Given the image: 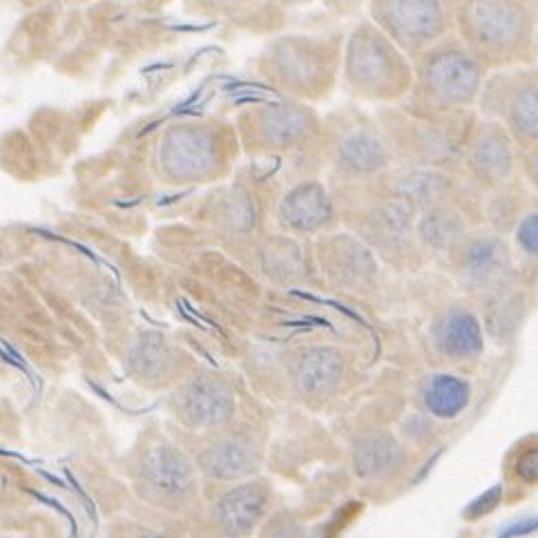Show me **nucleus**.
<instances>
[{"label":"nucleus","instance_id":"nucleus-1","mask_svg":"<svg viewBox=\"0 0 538 538\" xmlns=\"http://www.w3.org/2000/svg\"><path fill=\"white\" fill-rule=\"evenodd\" d=\"M139 494L148 503L163 509H181L197 496L195 467L184 451L168 443L152 445L139 460L137 467Z\"/></svg>","mask_w":538,"mask_h":538},{"label":"nucleus","instance_id":"nucleus-2","mask_svg":"<svg viewBox=\"0 0 538 538\" xmlns=\"http://www.w3.org/2000/svg\"><path fill=\"white\" fill-rule=\"evenodd\" d=\"M175 413L190 429H213L233 418L235 396L224 380L197 373L177 391Z\"/></svg>","mask_w":538,"mask_h":538},{"label":"nucleus","instance_id":"nucleus-3","mask_svg":"<svg viewBox=\"0 0 538 538\" xmlns=\"http://www.w3.org/2000/svg\"><path fill=\"white\" fill-rule=\"evenodd\" d=\"M268 492L259 483H242L219 498L215 514L222 530L230 538H244L262 523Z\"/></svg>","mask_w":538,"mask_h":538},{"label":"nucleus","instance_id":"nucleus-4","mask_svg":"<svg viewBox=\"0 0 538 538\" xmlns=\"http://www.w3.org/2000/svg\"><path fill=\"white\" fill-rule=\"evenodd\" d=\"M259 463H262V456H259V449L251 438L244 436H230L224 440H217V443L210 445L204 454L199 456V469L204 472V476L213 480H242L246 476H251L257 472Z\"/></svg>","mask_w":538,"mask_h":538},{"label":"nucleus","instance_id":"nucleus-5","mask_svg":"<svg viewBox=\"0 0 538 538\" xmlns=\"http://www.w3.org/2000/svg\"><path fill=\"white\" fill-rule=\"evenodd\" d=\"M344 373L342 355L331 347H311L297 353L293 382L304 396L320 398L338 387Z\"/></svg>","mask_w":538,"mask_h":538},{"label":"nucleus","instance_id":"nucleus-6","mask_svg":"<svg viewBox=\"0 0 538 538\" xmlns=\"http://www.w3.org/2000/svg\"><path fill=\"white\" fill-rule=\"evenodd\" d=\"M402 451L389 431L369 429L353 443V469L364 480L382 478L400 465Z\"/></svg>","mask_w":538,"mask_h":538},{"label":"nucleus","instance_id":"nucleus-7","mask_svg":"<svg viewBox=\"0 0 538 538\" xmlns=\"http://www.w3.org/2000/svg\"><path fill=\"white\" fill-rule=\"evenodd\" d=\"M434 338L440 353L451 360L474 358L483 351V329L469 311H449L436 324Z\"/></svg>","mask_w":538,"mask_h":538},{"label":"nucleus","instance_id":"nucleus-8","mask_svg":"<svg viewBox=\"0 0 538 538\" xmlns=\"http://www.w3.org/2000/svg\"><path fill=\"white\" fill-rule=\"evenodd\" d=\"M469 398H472L469 382L451 376V373H436V376H431L425 382V389H422L425 407L438 418H456L469 405Z\"/></svg>","mask_w":538,"mask_h":538},{"label":"nucleus","instance_id":"nucleus-9","mask_svg":"<svg viewBox=\"0 0 538 538\" xmlns=\"http://www.w3.org/2000/svg\"><path fill=\"white\" fill-rule=\"evenodd\" d=\"M329 215V201H326L322 188L317 186H302L293 190L282 206L284 222L297 230L322 228L329 222Z\"/></svg>","mask_w":538,"mask_h":538},{"label":"nucleus","instance_id":"nucleus-10","mask_svg":"<svg viewBox=\"0 0 538 538\" xmlns=\"http://www.w3.org/2000/svg\"><path fill=\"white\" fill-rule=\"evenodd\" d=\"M505 266H507L505 246L501 242H496V239H478V242L467 248L463 264H460L465 282L472 286L492 282L494 277L501 275Z\"/></svg>","mask_w":538,"mask_h":538},{"label":"nucleus","instance_id":"nucleus-11","mask_svg":"<svg viewBox=\"0 0 538 538\" xmlns=\"http://www.w3.org/2000/svg\"><path fill=\"white\" fill-rule=\"evenodd\" d=\"M130 362L134 373L146 380H161L166 378L172 364H175V355H172L168 342L157 333H146L143 338L134 344Z\"/></svg>","mask_w":538,"mask_h":538},{"label":"nucleus","instance_id":"nucleus-12","mask_svg":"<svg viewBox=\"0 0 538 538\" xmlns=\"http://www.w3.org/2000/svg\"><path fill=\"white\" fill-rule=\"evenodd\" d=\"M521 313H523L521 295L516 293L498 295L496 300L489 302L485 313V326L489 335H494L498 340L509 338V335L516 331L518 322H521Z\"/></svg>","mask_w":538,"mask_h":538},{"label":"nucleus","instance_id":"nucleus-13","mask_svg":"<svg viewBox=\"0 0 538 538\" xmlns=\"http://www.w3.org/2000/svg\"><path fill=\"white\" fill-rule=\"evenodd\" d=\"M264 268L277 282L300 280L304 275V259L300 255V248L291 242H275L271 248H266Z\"/></svg>","mask_w":538,"mask_h":538},{"label":"nucleus","instance_id":"nucleus-14","mask_svg":"<svg viewBox=\"0 0 538 538\" xmlns=\"http://www.w3.org/2000/svg\"><path fill=\"white\" fill-rule=\"evenodd\" d=\"M460 233H463V224L454 213H445V210H438V213H429L420 224V235L425 239V244L436 248V251H445L451 248L456 242Z\"/></svg>","mask_w":538,"mask_h":538},{"label":"nucleus","instance_id":"nucleus-15","mask_svg":"<svg viewBox=\"0 0 538 538\" xmlns=\"http://www.w3.org/2000/svg\"><path fill=\"white\" fill-rule=\"evenodd\" d=\"M338 266L344 277H351V280H371L376 275V262H373L371 253L367 248L347 242L338 251Z\"/></svg>","mask_w":538,"mask_h":538},{"label":"nucleus","instance_id":"nucleus-16","mask_svg":"<svg viewBox=\"0 0 538 538\" xmlns=\"http://www.w3.org/2000/svg\"><path fill=\"white\" fill-rule=\"evenodd\" d=\"M405 190L409 199H416L420 204H436L445 192V184L440 181V177L434 175H416L409 177Z\"/></svg>","mask_w":538,"mask_h":538},{"label":"nucleus","instance_id":"nucleus-17","mask_svg":"<svg viewBox=\"0 0 538 538\" xmlns=\"http://www.w3.org/2000/svg\"><path fill=\"white\" fill-rule=\"evenodd\" d=\"M501 501H503V485H494L489 487L485 494L476 496L474 501L463 509V516L467 521H478V518L492 514L494 509L501 505Z\"/></svg>","mask_w":538,"mask_h":538},{"label":"nucleus","instance_id":"nucleus-18","mask_svg":"<svg viewBox=\"0 0 538 538\" xmlns=\"http://www.w3.org/2000/svg\"><path fill=\"white\" fill-rule=\"evenodd\" d=\"M264 538H302V530L291 514L280 512V514H275L271 518V523L266 525Z\"/></svg>","mask_w":538,"mask_h":538},{"label":"nucleus","instance_id":"nucleus-19","mask_svg":"<svg viewBox=\"0 0 538 538\" xmlns=\"http://www.w3.org/2000/svg\"><path fill=\"white\" fill-rule=\"evenodd\" d=\"M516 476L525 483H538V447L527 449L516 460Z\"/></svg>","mask_w":538,"mask_h":538},{"label":"nucleus","instance_id":"nucleus-20","mask_svg":"<svg viewBox=\"0 0 538 538\" xmlns=\"http://www.w3.org/2000/svg\"><path fill=\"white\" fill-rule=\"evenodd\" d=\"M518 244L530 255H538V215H530L518 228Z\"/></svg>","mask_w":538,"mask_h":538},{"label":"nucleus","instance_id":"nucleus-21","mask_svg":"<svg viewBox=\"0 0 538 538\" xmlns=\"http://www.w3.org/2000/svg\"><path fill=\"white\" fill-rule=\"evenodd\" d=\"M538 532V516H525L518 518V521L505 525L498 538H521V536H530Z\"/></svg>","mask_w":538,"mask_h":538},{"label":"nucleus","instance_id":"nucleus-22","mask_svg":"<svg viewBox=\"0 0 538 538\" xmlns=\"http://www.w3.org/2000/svg\"><path fill=\"white\" fill-rule=\"evenodd\" d=\"M440 456H443V449H440V451H436V454H434V456H431V458L427 460V463H425V467H422V469H420V474L416 476V483H420V480H422V478H425V476H427V474L431 472V469H434V465L438 463V458H440Z\"/></svg>","mask_w":538,"mask_h":538},{"label":"nucleus","instance_id":"nucleus-23","mask_svg":"<svg viewBox=\"0 0 538 538\" xmlns=\"http://www.w3.org/2000/svg\"><path fill=\"white\" fill-rule=\"evenodd\" d=\"M134 538H168V536H163V534H157V532H143L139 536H134Z\"/></svg>","mask_w":538,"mask_h":538}]
</instances>
